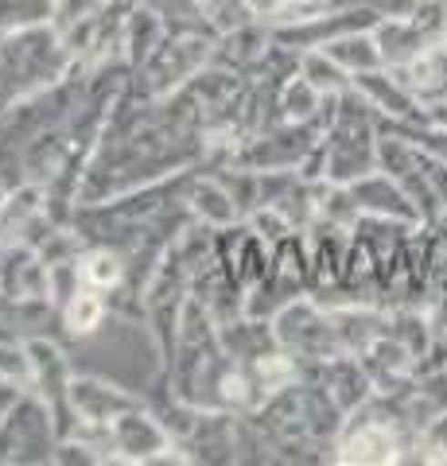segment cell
<instances>
[{
	"label": "cell",
	"instance_id": "cell-1",
	"mask_svg": "<svg viewBox=\"0 0 447 466\" xmlns=\"http://www.w3.org/2000/svg\"><path fill=\"white\" fill-rule=\"evenodd\" d=\"M75 70L78 63L55 24L5 32L0 35V106L43 97L55 86L70 82Z\"/></svg>",
	"mask_w": 447,
	"mask_h": 466
},
{
	"label": "cell",
	"instance_id": "cell-2",
	"mask_svg": "<svg viewBox=\"0 0 447 466\" xmlns=\"http://www.w3.org/2000/svg\"><path fill=\"white\" fill-rule=\"evenodd\" d=\"M378 144H381V116L373 113L354 90L327 101L323 113V183L350 187L362 175L378 171Z\"/></svg>",
	"mask_w": 447,
	"mask_h": 466
},
{
	"label": "cell",
	"instance_id": "cell-3",
	"mask_svg": "<svg viewBox=\"0 0 447 466\" xmlns=\"http://www.w3.org/2000/svg\"><path fill=\"white\" fill-rule=\"evenodd\" d=\"M378 167L405 187V195L416 202L424 226L440 222L447 214V164L424 152L421 144H412L409 137L389 133L381 128V144H378Z\"/></svg>",
	"mask_w": 447,
	"mask_h": 466
},
{
	"label": "cell",
	"instance_id": "cell-4",
	"mask_svg": "<svg viewBox=\"0 0 447 466\" xmlns=\"http://www.w3.org/2000/svg\"><path fill=\"white\" fill-rule=\"evenodd\" d=\"M210 55H214V39L207 35H164L160 47L144 58L140 66H133V75L125 82V94L137 101H168L198 70L210 66Z\"/></svg>",
	"mask_w": 447,
	"mask_h": 466
},
{
	"label": "cell",
	"instance_id": "cell-5",
	"mask_svg": "<svg viewBox=\"0 0 447 466\" xmlns=\"http://www.w3.org/2000/svg\"><path fill=\"white\" fill-rule=\"evenodd\" d=\"M109 435V462H133V466H168V462H191V455L176 443L160 412L148 404H137L121 412L106 428Z\"/></svg>",
	"mask_w": 447,
	"mask_h": 466
},
{
	"label": "cell",
	"instance_id": "cell-6",
	"mask_svg": "<svg viewBox=\"0 0 447 466\" xmlns=\"http://www.w3.org/2000/svg\"><path fill=\"white\" fill-rule=\"evenodd\" d=\"M272 334H277V342L288 354H296L300 361H327L335 354H346L335 315H330L327 303H320L311 291L308 296H296L292 303H284V308L272 315Z\"/></svg>",
	"mask_w": 447,
	"mask_h": 466
},
{
	"label": "cell",
	"instance_id": "cell-7",
	"mask_svg": "<svg viewBox=\"0 0 447 466\" xmlns=\"http://www.w3.org/2000/svg\"><path fill=\"white\" fill-rule=\"evenodd\" d=\"M323 125H292V121H277L253 133L241 148L229 156V164L253 167V171H296L304 159L311 156V148L320 144Z\"/></svg>",
	"mask_w": 447,
	"mask_h": 466
},
{
	"label": "cell",
	"instance_id": "cell-8",
	"mask_svg": "<svg viewBox=\"0 0 447 466\" xmlns=\"http://www.w3.org/2000/svg\"><path fill=\"white\" fill-rule=\"evenodd\" d=\"M0 443H5L8 462H55L59 451V428L32 389H24L16 408L0 424Z\"/></svg>",
	"mask_w": 447,
	"mask_h": 466
},
{
	"label": "cell",
	"instance_id": "cell-9",
	"mask_svg": "<svg viewBox=\"0 0 447 466\" xmlns=\"http://www.w3.org/2000/svg\"><path fill=\"white\" fill-rule=\"evenodd\" d=\"M27 350H32V366H36L32 392L47 404L55 428H59V440H66V435L78 431V416H75V404H70V381H75V370H70L63 346L51 342V339H32Z\"/></svg>",
	"mask_w": 447,
	"mask_h": 466
},
{
	"label": "cell",
	"instance_id": "cell-10",
	"mask_svg": "<svg viewBox=\"0 0 447 466\" xmlns=\"http://www.w3.org/2000/svg\"><path fill=\"white\" fill-rule=\"evenodd\" d=\"M269 249L272 245L245 222V218L234 226L214 229V265H218L238 288H253L269 272Z\"/></svg>",
	"mask_w": 447,
	"mask_h": 466
},
{
	"label": "cell",
	"instance_id": "cell-11",
	"mask_svg": "<svg viewBox=\"0 0 447 466\" xmlns=\"http://www.w3.org/2000/svg\"><path fill=\"white\" fill-rule=\"evenodd\" d=\"M70 404H75L78 428H109L121 412H128V408H137L144 400L137 392L106 381V377L75 373V381H70Z\"/></svg>",
	"mask_w": 447,
	"mask_h": 466
},
{
	"label": "cell",
	"instance_id": "cell-12",
	"mask_svg": "<svg viewBox=\"0 0 447 466\" xmlns=\"http://www.w3.org/2000/svg\"><path fill=\"white\" fill-rule=\"evenodd\" d=\"M350 198H354V207L362 218H393V222L424 226V218L416 210V202L405 195V187L397 179H389L381 167L362 175L358 183H350Z\"/></svg>",
	"mask_w": 447,
	"mask_h": 466
},
{
	"label": "cell",
	"instance_id": "cell-13",
	"mask_svg": "<svg viewBox=\"0 0 447 466\" xmlns=\"http://www.w3.org/2000/svg\"><path fill=\"white\" fill-rule=\"evenodd\" d=\"M354 94L381 116V121H421L424 106L409 94V86L397 78V70L378 66L366 75H354Z\"/></svg>",
	"mask_w": 447,
	"mask_h": 466
},
{
	"label": "cell",
	"instance_id": "cell-14",
	"mask_svg": "<svg viewBox=\"0 0 447 466\" xmlns=\"http://www.w3.org/2000/svg\"><path fill=\"white\" fill-rule=\"evenodd\" d=\"M269 47H272V27L261 24V20H245V24H234V27H226V32H218L210 63L234 70V75H241V78H249L253 70L261 66Z\"/></svg>",
	"mask_w": 447,
	"mask_h": 466
},
{
	"label": "cell",
	"instance_id": "cell-15",
	"mask_svg": "<svg viewBox=\"0 0 447 466\" xmlns=\"http://www.w3.org/2000/svg\"><path fill=\"white\" fill-rule=\"evenodd\" d=\"M0 291L5 299H47V265L36 245L16 241L0 253Z\"/></svg>",
	"mask_w": 447,
	"mask_h": 466
},
{
	"label": "cell",
	"instance_id": "cell-16",
	"mask_svg": "<svg viewBox=\"0 0 447 466\" xmlns=\"http://www.w3.org/2000/svg\"><path fill=\"white\" fill-rule=\"evenodd\" d=\"M183 202H187V210H191L195 222H203L210 229H222V226L241 222L238 202L229 198V191L218 183V175H214V171H207V175L203 171H191V175H187Z\"/></svg>",
	"mask_w": 447,
	"mask_h": 466
},
{
	"label": "cell",
	"instance_id": "cell-17",
	"mask_svg": "<svg viewBox=\"0 0 447 466\" xmlns=\"http://www.w3.org/2000/svg\"><path fill=\"white\" fill-rule=\"evenodd\" d=\"M373 39H378L381 63L389 70L409 66L412 58H421L428 47H436V43H428V35L409 16H385V20H378V24H373Z\"/></svg>",
	"mask_w": 447,
	"mask_h": 466
},
{
	"label": "cell",
	"instance_id": "cell-18",
	"mask_svg": "<svg viewBox=\"0 0 447 466\" xmlns=\"http://www.w3.org/2000/svg\"><path fill=\"white\" fill-rule=\"evenodd\" d=\"M78 272H82V284L90 291H102V296H117V291L128 284V257L117 249V245H102V241H90L86 249L78 253Z\"/></svg>",
	"mask_w": 447,
	"mask_h": 466
},
{
	"label": "cell",
	"instance_id": "cell-19",
	"mask_svg": "<svg viewBox=\"0 0 447 466\" xmlns=\"http://www.w3.org/2000/svg\"><path fill=\"white\" fill-rule=\"evenodd\" d=\"M397 78L409 86V94L421 101V106H440V101H447V47L443 43L428 47L421 58L401 66Z\"/></svg>",
	"mask_w": 447,
	"mask_h": 466
},
{
	"label": "cell",
	"instance_id": "cell-20",
	"mask_svg": "<svg viewBox=\"0 0 447 466\" xmlns=\"http://www.w3.org/2000/svg\"><path fill=\"white\" fill-rule=\"evenodd\" d=\"M327 101L315 86L300 75L280 82V90H277V121H292V125H323V113H327Z\"/></svg>",
	"mask_w": 447,
	"mask_h": 466
},
{
	"label": "cell",
	"instance_id": "cell-21",
	"mask_svg": "<svg viewBox=\"0 0 447 466\" xmlns=\"http://www.w3.org/2000/svg\"><path fill=\"white\" fill-rule=\"evenodd\" d=\"M148 12H156V20L164 24L168 35H207L218 39V27L207 16V8L198 0H140Z\"/></svg>",
	"mask_w": 447,
	"mask_h": 466
},
{
	"label": "cell",
	"instance_id": "cell-22",
	"mask_svg": "<svg viewBox=\"0 0 447 466\" xmlns=\"http://www.w3.org/2000/svg\"><path fill=\"white\" fill-rule=\"evenodd\" d=\"M320 51H327L350 78L354 75H366V70L385 66L381 63V51H378V39H373V27H362V32H350V35H339V39H330L327 47H320Z\"/></svg>",
	"mask_w": 447,
	"mask_h": 466
},
{
	"label": "cell",
	"instance_id": "cell-23",
	"mask_svg": "<svg viewBox=\"0 0 447 466\" xmlns=\"http://www.w3.org/2000/svg\"><path fill=\"white\" fill-rule=\"evenodd\" d=\"M106 315H109V299L102 296V291L82 288L75 299L59 308V323L66 327L70 339H86V334H94L106 323Z\"/></svg>",
	"mask_w": 447,
	"mask_h": 466
},
{
	"label": "cell",
	"instance_id": "cell-24",
	"mask_svg": "<svg viewBox=\"0 0 447 466\" xmlns=\"http://www.w3.org/2000/svg\"><path fill=\"white\" fill-rule=\"evenodd\" d=\"M300 75H304L323 97H339L346 90H354V78L346 75L327 51H304L300 55Z\"/></svg>",
	"mask_w": 447,
	"mask_h": 466
},
{
	"label": "cell",
	"instance_id": "cell-25",
	"mask_svg": "<svg viewBox=\"0 0 447 466\" xmlns=\"http://www.w3.org/2000/svg\"><path fill=\"white\" fill-rule=\"evenodd\" d=\"M51 16H55V0H0V35L51 24Z\"/></svg>",
	"mask_w": 447,
	"mask_h": 466
},
{
	"label": "cell",
	"instance_id": "cell-26",
	"mask_svg": "<svg viewBox=\"0 0 447 466\" xmlns=\"http://www.w3.org/2000/svg\"><path fill=\"white\" fill-rule=\"evenodd\" d=\"M381 128L409 137L412 144H421L424 152H432L436 159H443V164H447V125H428V121H381Z\"/></svg>",
	"mask_w": 447,
	"mask_h": 466
},
{
	"label": "cell",
	"instance_id": "cell-27",
	"mask_svg": "<svg viewBox=\"0 0 447 466\" xmlns=\"http://www.w3.org/2000/svg\"><path fill=\"white\" fill-rule=\"evenodd\" d=\"M32 350L27 342H16V339H0V381H12L20 389H32Z\"/></svg>",
	"mask_w": 447,
	"mask_h": 466
},
{
	"label": "cell",
	"instance_id": "cell-28",
	"mask_svg": "<svg viewBox=\"0 0 447 466\" xmlns=\"http://www.w3.org/2000/svg\"><path fill=\"white\" fill-rule=\"evenodd\" d=\"M82 288H86V284H82V272H78V257H75V260H55V265H47V299L55 303V308L70 303Z\"/></svg>",
	"mask_w": 447,
	"mask_h": 466
},
{
	"label": "cell",
	"instance_id": "cell-29",
	"mask_svg": "<svg viewBox=\"0 0 447 466\" xmlns=\"http://www.w3.org/2000/svg\"><path fill=\"white\" fill-rule=\"evenodd\" d=\"M106 0H55V16H51V24L59 27V32H66V27H75L78 20H86V16H94L97 8H102Z\"/></svg>",
	"mask_w": 447,
	"mask_h": 466
},
{
	"label": "cell",
	"instance_id": "cell-30",
	"mask_svg": "<svg viewBox=\"0 0 447 466\" xmlns=\"http://www.w3.org/2000/svg\"><path fill=\"white\" fill-rule=\"evenodd\" d=\"M241 8L249 12V20H261V24H277L292 12L288 0H241Z\"/></svg>",
	"mask_w": 447,
	"mask_h": 466
},
{
	"label": "cell",
	"instance_id": "cell-31",
	"mask_svg": "<svg viewBox=\"0 0 447 466\" xmlns=\"http://www.w3.org/2000/svg\"><path fill=\"white\" fill-rule=\"evenodd\" d=\"M24 397V389L20 385H12V381H0V424H5V416L16 408V400Z\"/></svg>",
	"mask_w": 447,
	"mask_h": 466
},
{
	"label": "cell",
	"instance_id": "cell-32",
	"mask_svg": "<svg viewBox=\"0 0 447 466\" xmlns=\"http://www.w3.org/2000/svg\"><path fill=\"white\" fill-rule=\"evenodd\" d=\"M288 5H292V12H304V8H320L323 0H288Z\"/></svg>",
	"mask_w": 447,
	"mask_h": 466
},
{
	"label": "cell",
	"instance_id": "cell-33",
	"mask_svg": "<svg viewBox=\"0 0 447 466\" xmlns=\"http://www.w3.org/2000/svg\"><path fill=\"white\" fill-rule=\"evenodd\" d=\"M443 47H447V35H443Z\"/></svg>",
	"mask_w": 447,
	"mask_h": 466
},
{
	"label": "cell",
	"instance_id": "cell-34",
	"mask_svg": "<svg viewBox=\"0 0 447 466\" xmlns=\"http://www.w3.org/2000/svg\"><path fill=\"white\" fill-rule=\"evenodd\" d=\"M106 5H109V0H106Z\"/></svg>",
	"mask_w": 447,
	"mask_h": 466
},
{
	"label": "cell",
	"instance_id": "cell-35",
	"mask_svg": "<svg viewBox=\"0 0 447 466\" xmlns=\"http://www.w3.org/2000/svg\"><path fill=\"white\" fill-rule=\"evenodd\" d=\"M443 462H447V459H443Z\"/></svg>",
	"mask_w": 447,
	"mask_h": 466
}]
</instances>
